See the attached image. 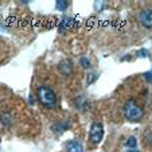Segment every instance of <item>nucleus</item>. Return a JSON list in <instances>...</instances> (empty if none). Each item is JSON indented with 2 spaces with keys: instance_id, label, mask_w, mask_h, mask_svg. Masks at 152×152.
I'll use <instances>...</instances> for the list:
<instances>
[{
  "instance_id": "10",
  "label": "nucleus",
  "mask_w": 152,
  "mask_h": 152,
  "mask_svg": "<svg viewBox=\"0 0 152 152\" xmlns=\"http://www.w3.org/2000/svg\"><path fill=\"white\" fill-rule=\"evenodd\" d=\"M80 63L82 65L83 67H85V69H89V67H90V61L88 59V58H85V57L81 58V59H80Z\"/></svg>"
},
{
  "instance_id": "13",
  "label": "nucleus",
  "mask_w": 152,
  "mask_h": 152,
  "mask_svg": "<svg viewBox=\"0 0 152 152\" xmlns=\"http://www.w3.org/2000/svg\"><path fill=\"white\" fill-rule=\"evenodd\" d=\"M139 55L140 57H148V51L147 50H141V51H139Z\"/></svg>"
},
{
  "instance_id": "2",
  "label": "nucleus",
  "mask_w": 152,
  "mask_h": 152,
  "mask_svg": "<svg viewBox=\"0 0 152 152\" xmlns=\"http://www.w3.org/2000/svg\"><path fill=\"white\" fill-rule=\"evenodd\" d=\"M124 116L128 121H140L143 117V109L136 104V101L128 100L124 105Z\"/></svg>"
},
{
  "instance_id": "1",
  "label": "nucleus",
  "mask_w": 152,
  "mask_h": 152,
  "mask_svg": "<svg viewBox=\"0 0 152 152\" xmlns=\"http://www.w3.org/2000/svg\"><path fill=\"white\" fill-rule=\"evenodd\" d=\"M37 97L39 102L46 108H53L57 104V96L50 88L47 86H39L37 90Z\"/></svg>"
},
{
  "instance_id": "11",
  "label": "nucleus",
  "mask_w": 152,
  "mask_h": 152,
  "mask_svg": "<svg viewBox=\"0 0 152 152\" xmlns=\"http://www.w3.org/2000/svg\"><path fill=\"white\" fill-rule=\"evenodd\" d=\"M1 123H3L4 125H10V124H11V116L10 115H3L1 116Z\"/></svg>"
},
{
  "instance_id": "9",
  "label": "nucleus",
  "mask_w": 152,
  "mask_h": 152,
  "mask_svg": "<svg viewBox=\"0 0 152 152\" xmlns=\"http://www.w3.org/2000/svg\"><path fill=\"white\" fill-rule=\"evenodd\" d=\"M126 145H128L131 149H135V147H136V139L133 137V136H132V137H129L128 141H126Z\"/></svg>"
},
{
  "instance_id": "14",
  "label": "nucleus",
  "mask_w": 152,
  "mask_h": 152,
  "mask_svg": "<svg viewBox=\"0 0 152 152\" xmlns=\"http://www.w3.org/2000/svg\"><path fill=\"white\" fill-rule=\"evenodd\" d=\"M128 152H137V151H136V149H129Z\"/></svg>"
},
{
  "instance_id": "7",
  "label": "nucleus",
  "mask_w": 152,
  "mask_h": 152,
  "mask_svg": "<svg viewBox=\"0 0 152 152\" xmlns=\"http://www.w3.org/2000/svg\"><path fill=\"white\" fill-rule=\"evenodd\" d=\"M74 23H75V22L72 19V18H66V19H63L62 23H61V26H59V31H63L65 28L67 30L69 27H72Z\"/></svg>"
},
{
  "instance_id": "4",
  "label": "nucleus",
  "mask_w": 152,
  "mask_h": 152,
  "mask_svg": "<svg viewBox=\"0 0 152 152\" xmlns=\"http://www.w3.org/2000/svg\"><path fill=\"white\" fill-rule=\"evenodd\" d=\"M139 20L147 28H152V10L149 8H144L140 11L139 14Z\"/></svg>"
},
{
  "instance_id": "6",
  "label": "nucleus",
  "mask_w": 152,
  "mask_h": 152,
  "mask_svg": "<svg viewBox=\"0 0 152 152\" xmlns=\"http://www.w3.org/2000/svg\"><path fill=\"white\" fill-rule=\"evenodd\" d=\"M66 149H67V152H83L82 144H81L80 141H75V140L67 141Z\"/></svg>"
},
{
  "instance_id": "12",
  "label": "nucleus",
  "mask_w": 152,
  "mask_h": 152,
  "mask_svg": "<svg viewBox=\"0 0 152 152\" xmlns=\"http://www.w3.org/2000/svg\"><path fill=\"white\" fill-rule=\"evenodd\" d=\"M144 77H145V80L148 81V82H152V70L149 73H145V74H144Z\"/></svg>"
},
{
  "instance_id": "8",
  "label": "nucleus",
  "mask_w": 152,
  "mask_h": 152,
  "mask_svg": "<svg viewBox=\"0 0 152 152\" xmlns=\"http://www.w3.org/2000/svg\"><path fill=\"white\" fill-rule=\"evenodd\" d=\"M67 1L66 0H58L57 3H55V7H57V10H59V11H66L67 8Z\"/></svg>"
},
{
  "instance_id": "5",
  "label": "nucleus",
  "mask_w": 152,
  "mask_h": 152,
  "mask_svg": "<svg viewBox=\"0 0 152 152\" xmlns=\"http://www.w3.org/2000/svg\"><path fill=\"white\" fill-rule=\"evenodd\" d=\"M58 70H59V73L62 75H70L73 72V63L70 62L69 59H63L59 63H58Z\"/></svg>"
},
{
  "instance_id": "3",
  "label": "nucleus",
  "mask_w": 152,
  "mask_h": 152,
  "mask_svg": "<svg viewBox=\"0 0 152 152\" xmlns=\"http://www.w3.org/2000/svg\"><path fill=\"white\" fill-rule=\"evenodd\" d=\"M102 136H104L102 124H100V123H93L92 126H90V132H89L90 140H92L94 144H98L101 140H102Z\"/></svg>"
}]
</instances>
